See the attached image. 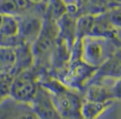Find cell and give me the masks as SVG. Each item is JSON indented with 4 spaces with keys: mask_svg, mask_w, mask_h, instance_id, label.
<instances>
[{
    "mask_svg": "<svg viewBox=\"0 0 121 119\" xmlns=\"http://www.w3.org/2000/svg\"><path fill=\"white\" fill-rule=\"evenodd\" d=\"M95 24V19L90 15H84L80 17L76 24V29L78 34L89 36L93 34Z\"/></svg>",
    "mask_w": 121,
    "mask_h": 119,
    "instance_id": "obj_10",
    "label": "cell"
},
{
    "mask_svg": "<svg viewBox=\"0 0 121 119\" xmlns=\"http://www.w3.org/2000/svg\"><path fill=\"white\" fill-rule=\"evenodd\" d=\"M16 49L13 46L0 45V71H13L16 66ZM16 74V73H15Z\"/></svg>",
    "mask_w": 121,
    "mask_h": 119,
    "instance_id": "obj_8",
    "label": "cell"
},
{
    "mask_svg": "<svg viewBox=\"0 0 121 119\" xmlns=\"http://www.w3.org/2000/svg\"><path fill=\"white\" fill-rule=\"evenodd\" d=\"M112 91L114 99H121V79L114 84L112 86Z\"/></svg>",
    "mask_w": 121,
    "mask_h": 119,
    "instance_id": "obj_12",
    "label": "cell"
},
{
    "mask_svg": "<svg viewBox=\"0 0 121 119\" xmlns=\"http://www.w3.org/2000/svg\"><path fill=\"white\" fill-rule=\"evenodd\" d=\"M30 105L40 119H63L53 104L50 92L44 87L39 86Z\"/></svg>",
    "mask_w": 121,
    "mask_h": 119,
    "instance_id": "obj_4",
    "label": "cell"
},
{
    "mask_svg": "<svg viewBox=\"0 0 121 119\" xmlns=\"http://www.w3.org/2000/svg\"><path fill=\"white\" fill-rule=\"evenodd\" d=\"M0 119H40V117L30 104L9 97L0 101Z\"/></svg>",
    "mask_w": 121,
    "mask_h": 119,
    "instance_id": "obj_3",
    "label": "cell"
},
{
    "mask_svg": "<svg viewBox=\"0 0 121 119\" xmlns=\"http://www.w3.org/2000/svg\"><path fill=\"white\" fill-rule=\"evenodd\" d=\"M117 1H119V2H121V0H117Z\"/></svg>",
    "mask_w": 121,
    "mask_h": 119,
    "instance_id": "obj_15",
    "label": "cell"
},
{
    "mask_svg": "<svg viewBox=\"0 0 121 119\" xmlns=\"http://www.w3.org/2000/svg\"><path fill=\"white\" fill-rule=\"evenodd\" d=\"M111 104L112 101H95L86 100L82 103L81 107L82 117L84 119H96Z\"/></svg>",
    "mask_w": 121,
    "mask_h": 119,
    "instance_id": "obj_7",
    "label": "cell"
},
{
    "mask_svg": "<svg viewBox=\"0 0 121 119\" xmlns=\"http://www.w3.org/2000/svg\"><path fill=\"white\" fill-rule=\"evenodd\" d=\"M108 19L114 27L121 28V8H118L111 11Z\"/></svg>",
    "mask_w": 121,
    "mask_h": 119,
    "instance_id": "obj_11",
    "label": "cell"
},
{
    "mask_svg": "<svg viewBox=\"0 0 121 119\" xmlns=\"http://www.w3.org/2000/svg\"><path fill=\"white\" fill-rule=\"evenodd\" d=\"M19 22V34L23 43L35 42L41 34L43 24L37 18H28Z\"/></svg>",
    "mask_w": 121,
    "mask_h": 119,
    "instance_id": "obj_6",
    "label": "cell"
},
{
    "mask_svg": "<svg viewBox=\"0 0 121 119\" xmlns=\"http://www.w3.org/2000/svg\"><path fill=\"white\" fill-rule=\"evenodd\" d=\"M28 4V0H0V14L14 16V14L25 9Z\"/></svg>",
    "mask_w": 121,
    "mask_h": 119,
    "instance_id": "obj_9",
    "label": "cell"
},
{
    "mask_svg": "<svg viewBox=\"0 0 121 119\" xmlns=\"http://www.w3.org/2000/svg\"><path fill=\"white\" fill-rule=\"evenodd\" d=\"M29 2H32L34 3V4H39V3H41L43 0H28Z\"/></svg>",
    "mask_w": 121,
    "mask_h": 119,
    "instance_id": "obj_13",
    "label": "cell"
},
{
    "mask_svg": "<svg viewBox=\"0 0 121 119\" xmlns=\"http://www.w3.org/2000/svg\"><path fill=\"white\" fill-rule=\"evenodd\" d=\"M83 47V57L84 61L92 66H97L104 61V44L99 38L86 36L84 39Z\"/></svg>",
    "mask_w": 121,
    "mask_h": 119,
    "instance_id": "obj_5",
    "label": "cell"
},
{
    "mask_svg": "<svg viewBox=\"0 0 121 119\" xmlns=\"http://www.w3.org/2000/svg\"><path fill=\"white\" fill-rule=\"evenodd\" d=\"M39 86L34 75L29 69L24 70L14 76L11 84L9 96L13 99L30 104L38 91Z\"/></svg>",
    "mask_w": 121,
    "mask_h": 119,
    "instance_id": "obj_2",
    "label": "cell"
},
{
    "mask_svg": "<svg viewBox=\"0 0 121 119\" xmlns=\"http://www.w3.org/2000/svg\"><path fill=\"white\" fill-rule=\"evenodd\" d=\"M3 18H4V15H3V14H0V25H1V24H2Z\"/></svg>",
    "mask_w": 121,
    "mask_h": 119,
    "instance_id": "obj_14",
    "label": "cell"
},
{
    "mask_svg": "<svg viewBox=\"0 0 121 119\" xmlns=\"http://www.w3.org/2000/svg\"><path fill=\"white\" fill-rule=\"evenodd\" d=\"M46 89L51 94L53 104L63 119L82 118L81 107L83 102L78 96L69 92L61 86L47 87Z\"/></svg>",
    "mask_w": 121,
    "mask_h": 119,
    "instance_id": "obj_1",
    "label": "cell"
}]
</instances>
